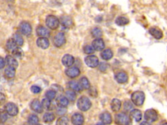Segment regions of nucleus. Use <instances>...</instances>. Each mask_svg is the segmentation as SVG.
<instances>
[{
	"mask_svg": "<svg viewBox=\"0 0 167 125\" xmlns=\"http://www.w3.org/2000/svg\"><path fill=\"white\" fill-rule=\"evenodd\" d=\"M99 69L101 72H105L108 67V65L105 62H101L98 65Z\"/></svg>",
	"mask_w": 167,
	"mask_h": 125,
	"instance_id": "79ce46f5",
	"label": "nucleus"
},
{
	"mask_svg": "<svg viewBox=\"0 0 167 125\" xmlns=\"http://www.w3.org/2000/svg\"><path fill=\"white\" fill-rule=\"evenodd\" d=\"M0 125H6V124H4L3 123H2V124H0Z\"/></svg>",
	"mask_w": 167,
	"mask_h": 125,
	"instance_id": "603ef678",
	"label": "nucleus"
},
{
	"mask_svg": "<svg viewBox=\"0 0 167 125\" xmlns=\"http://www.w3.org/2000/svg\"><path fill=\"white\" fill-rule=\"evenodd\" d=\"M91 34L93 37L97 38H100L102 36V32L101 28L98 27H95L91 29Z\"/></svg>",
	"mask_w": 167,
	"mask_h": 125,
	"instance_id": "7c9ffc66",
	"label": "nucleus"
},
{
	"mask_svg": "<svg viewBox=\"0 0 167 125\" xmlns=\"http://www.w3.org/2000/svg\"><path fill=\"white\" fill-rule=\"evenodd\" d=\"M19 29L20 32L26 36H29L32 32V28L31 24L26 21H23L20 23Z\"/></svg>",
	"mask_w": 167,
	"mask_h": 125,
	"instance_id": "39448f33",
	"label": "nucleus"
},
{
	"mask_svg": "<svg viewBox=\"0 0 167 125\" xmlns=\"http://www.w3.org/2000/svg\"><path fill=\"white\" fill-rule=\"evenodd\" d=\"M30 107L31 109L36 113H41L43 112V107L41 106V103L38 99H34L31 102Z\"/></svg>",
	"mask_w": 167,
	"mask_h": 125,
	"instance_id": "dca6fc26",
	"label": "nucleus"
},
{
	"mask_svg": "<svg viewBox=\"0 0 167 125\" xmlns=\"http://www.w3.org/2000/svg\"><path fill=\"white\" fill-rule=\"evenodd\" d=\"M31 91L34 94H39L41 92V88L37 85H33L31 88Z\"/></svg>",
	"mask_w": 167,
	"mask_h": 125,
	"instance_id": "c03bdc74",
	"label": "nucleus"
},
{
	"mask_svg": "<svg viewBox=\"0 0 167 125\" xmlns=\"http://www.w3.org/2000/svg\"><path fill=\"white\" fill-rule=\"evenodd\" d=\"M162 125H167V122H165V123H164V124H163Z\"/></svg>",
	"mask_w": 167,
	"mask_h": 125,
	"instance_id": "3c124183",
	"label": "nucleus"
},
{
	"mask_svg": "<svg viewBox=\"0 0 167 125\" xmlns=\"http://www.w3.org/2000/svg\"><path fill=\"white\" fill-rule=\"evenodd\" d=\"M41 106L46 109H49L51 106V100L48 98H44L41 102Z\"/></svg>",
	"mask_w": 167,
	"mask_h": 125,
	"instance_id": "58836bf2",
	"label": "nucleus"
},
{
	"mask_svg": "<svg viewBox=\"0 0 167 125\" xmlns=\"http://www.w3.org/2000/svg\"><path fill=\"white\" fill-rule=\"evenodd\" d=\"M37 45L41 49H47L50 46V42L49 39L46 37H39L36 41Z\"/></svg>",
	"mask_w": 167,
	"mask_h": 125,
	"instance_id": "4468645a",
	"label": "nucleus"
},
{
	"mask_svg": "<svg viewBox=\"0 0 167 125\" xmlns=\"http://www.w3.org/2000/svg\"><path fill=\"white\" fill-rule=\"evenodd\" d=\"M101 56L102 59H103L104 60L108 61V60L112 59V58L113 57V52H112V50H110L109 48L105 49L101 52Z\"/></svg>",
	"mask_w": 167,
	"mask_h": 125,
	"instance_id": "393cba45",
	"label": "nucleus"
},
{
	"mask_svg": "<svg viewBox=\"0 0 167 125\" xmlns=\"http://www.w3.org/2000/svg\"><path fill=\"white\" fill-rule=\"evenodd\" d=\"M46 25L50 29H56L60 26V20L55 16L49 15L46 18Z\"/></svg>",
	"mask_w": 167,
	"mask_h": 125,
	"instance_id": "7ed1b4c3",
	"label": "nucleus"
},
{
	"mask_svg": "<svg viewBox=\"0 0 167 125\" xmlns=\"http://www.w3.org/2000/svg\"><path fill=\"white\" fill-rule=\"evenodd\" d=\"M130 116L131 118L134 119L136 122L140 121L142 117V112L137 109H133L130 112Z\"/></svg>",
	"mask_w": 167,
	"mask_h": 125,
	"instance_id": "4be33fe9",
	"label": "nucleus"
},
{
	"mask_svg": "<svg viewBox=\"0 0 167 125\" xmlns=\"http://www.w3.org/2000/svg\"><path fill=\"white\" fill-rule=\"evenodd\" d=\"M144 119L149 122H153L157 120L158 114L154 109H149L144 113Z\"/></svg>",
	"mask_w": 167,
	"mask_h": 125,
	"instance_id": "0eeeda50",
	"label": "nucleus"
},
{
	"mask_svg": "<svg viewBox=\"0 0 167 125\" xmlns=\"http://www.w3.org/2000/svg\"><path fill=\"white\" fill-rule=\"evenodd\" d=\"M36 125H42V124H36Z\"/></svg>",
	"mask_w": 167,
	"mask_h": 125,
	"instance_id": "864d4df0",
	"label": "nucleus"
},
{
	"mask_svg": "<svg viewBox=\"0 0 167 125\" xmlns=\"http://www.w3.org/2000/svg\"><path fill=\"white\" fill-rule=\"evenodd\" d=\"M5 63L11 67H13L14 68H17L18 66V63L17 60L13 56H7L5 58Z\"/></svg>",
	"mask_w": 167,
	"mask_h": 125,
	"instance_id": "6ab92c4d",
	"label": "nucleus"
},
{
	"mask_svg": "<svg viewBox=\"0 0 167 125\" xmlns=\"http://www.w3.org/2000/svg\"><path fill=\"white\" fill-rule=\"evenodd\" d=\"M16 48H17V44H16L15 41H14V39L12 38H9V40L7 41L6 43V48L7 49V50L9 51H11L13 52Z\"/></svg>",
	"mask_w": 167,
	"mask_h": 125,
	"instance_id": "c85d7f7f",
	"label": "nucleus"
},
{
	"mask_svg": "<svg viewBox=\"0 0 167 125\" xmlns=\"http://www.w3.org/2000/svg\"><path fill=\"white\" fill-rule=\"evenodd\" d=\"M131 100L133 104L135 106H141L145 100L144 93L140 91L134 92L131 95Z\"/></svg>",
	"mask_w": 167,
	"mask_h": 125,
	"instance_id": "f257e3e1",
	"label": "nucleus"
},
{
	"mask_svg": "<svg viewBox=\"0 0 167 125\" xmlns=\"http://www.w3.org/2000/svg\"><path fill=\"white\" fill-rule=\"evenodd\" d=\"M84 61L87 66H88L90 68H95L97 67L99 64V61L97 56H93V55H89L88 56H87Z\"/></svg>",
	"mask_w": 167,
	"mask_h": 125,
	"instance_id": "423d86ee",
	"label": "nucleus"
},
{
	"mask_svg": "<svg viewBox=\"0 0 167 125\" xmlns=\"http://www.w3.org/2000/svg\"><path fill=\"white\" fill-rule=\"evenodd\" d=\"M129 19L126 18L125 17H123V16H120L118 17L116 19V23L119 26H126L129 23Z\"/></svg>",
	"mask_w": 167,
	"mask_h": 125,
	"instance_id": "bb28decb",
	"label": "nucleus"
},
{
	"mask_svg": "<svg viewBox=\"0 0 167 125\" xmlns=\"http://www.w3.org/2000/svg\"><path fill=\"white\" fill-rule=\"evenodd\" d=\"M62 64L66 67H70L75 62V58L73 56L70 54H65L64 56L61 59Z\"/></svg>",
	"mask_w": 167,
	"mask_h": 125,
	"instance_id": "ddd939ff",
	"label": "nucleus"
},
{
	"mask_svg": "<svg viewBox=\"0 0 167 125\" xmlns=\"http://www.w3.org/2000/svg\"><path fill=\"white\" fill-rule=\"evenodd\" d=\"M65 42V36L63 33H58L54 38V44L57 48H60V47L64 45Z\"/></svg>",
	"mask_w": 167,
	"mask_h": 125,
	"instance_id": "1a4fd4ad",
	"label": "nucleus"
},
{
	"mask_svg": "<svg viewBox=\"0 0 167 125\" xmlns=\"http://www.w3.org/2000/svg\"><path fill=\"white\" fill-rule=\"evenodd\" d=\"M77 106L82 112H86L91 107L90 100L86 97H81L77 101Z\"/></svg>",
	"mask_w": 167,
	"mask_h": 125,
	"instance_id": "f03ea898",
	"label": "nucleus"
},
{
	"mask_svg": "<svg viewBox=\"0 0 167 125\" xmlns=\"http://www.w3.org/2000/svg\"><path fill=\"white\" fill-rule=\"evenodd\" d=\"M91 46H93V48H94L95 50L101 51L102 50H104L105 47V44L104 42V41H103L102 38H95L93 41Z\"/></svg>",
	"mask_w": 167,
	"mask_h": 125,
	"instance_id": "f8f14e48",
	"label": "nucleus"
},
{
	"mask_svg": "<svg viewBox=\"0 0 167 125\" xmlns=\"http://www.w3.org/2000/svg\"><path fill=\"white\" fill-rule=\"evenodd\" d=\"M55 119V115L52 113H46L43 115V121L45 122H51Z\"/></svg>",
	"mask_w": 167,
	"mask_h": 125,
	"instance_id": "473e14b6",
	"label": "nucleus"
},
{
	"mask_svg": "<svg viewBox=\"0 0 167 125\" xmlns=\"http://www.w3.org/2000/svg\"><path fill=\"white\" fill-rule=\"evenodd\" d=\"M79 83H80V84L81 85L82 89H90V88H91L90 83L88 79H87V78L86 77H82L80 80V82Z\"/></svg>",
	"mask_w": 167,
	"mask_h": 125,
	"instance_id": "c756f323",
	"label": "nucleus"
},
{
	"mask_svg": "<svg viewBox=\"0 0 167 125\" xmlns=\"http://www.w3.org/2000/svg\"><path fill=\"white\" fill-rule=\"evenodd\" d=\"M13 56L14 58H20L22 56V50L18 48V47H17V48H16L13 52Z\"/></svg>",
	"mask_w": 167,
	"mask_h": 125,
	"instance_id": "a19ab883",
	"label": "nucleus"
},
{
	"mask_svg": "<svg viewBox=\"0 0 167 125\" xmlns=\"http://www.w3.org/2000/svg\"><path fill=\"white\" fill-rule=\"evenodd\" d=\"M39 117L36 115H31L28 117V122L30 125H36L39 124Z\"/></svg>",
	"mask_w": 167,
	"mask_h": 125,
	"instance_id": "c9c22d12",
	"label": "nucleus"
},
{
	"mask_svg": "<svg viewBox=\"0 0 167 125\" xmlns=\"http://www.w3.org/2000/svg\"><path fill=\"white\" fill-rule=\"evenodd\" d=\"M65 96L69 101H75L76 98V95L75 91L73 90H68L65 92Z\"/></svg>",
	"mask_w": 167,
	"mask_h": 125,
	"instance_id": "72a5a7b5",
	"label": "nucleus"
},
{
	"mask_svg": "<svg viewBox=\"0 0 167 125\" xmlns=\"http://www.w3.org/2000/svg\"><path fill=\"white\" fill-rule=\"evenodd\" d=\"M56 103L60 108H65L69 104V100L66 97L61 95L57 98Z\"/></svg>",
	"mask_w": 167,
	"mask_h": 125,
	"instance_id": "b1692460",
	"label": "nucleus"
},
{
	"mask_svg": "<svg viewBox=\"0 0 167 125\" xmlns=\"http://www.w3.org/2000/svg\"><path fill=\"white\" fill-rule=\"evenodd\" d=\"M56 125H69V119L65 116H62L57 120Z\"/></svg>",
	"mask_w": 167,
	"mask_h": 125,
	"instance_id": "f704fd0d",
	"label": "nucleus"
},
{
	"mask_svg": "<svg viewBox=\"0 0 167 125\" xmlns=\"http://www.w3.org/2000/svg\"><path fill=\"white\" fill-rule=\"evenodd\" d=\"M6 100V97L5 96L4 94L2 92H0V105L3 104Z\"/></svg>",
	"mask_w": 167,
	"mask_h": 125,
	"instance_id": "a18cd8bd",
	"label": "nucleus"
},
{
	"mask_svg": "<svg viewBox=\"0 0 167 125\" xmlns=\"http://www.w3.org/2000/svg\"><path fill=\"white\" fill-rule=\"evenodd\" d=\"M96 20H97V22H99L102 21V17H97L96 18Z\"/></svg>",
	"mask_w": 167,
	"mask_h": 125,
	"instance_id": "09e8293b",
	"label": "nucleus"
},
{
	"mask_svg": "<svg viewBox=\"0 0 167 125\" xmlns=\"http://www.w3.org/2000/svg\"><path fill=\"white\" fill-rule=\"evenodd\" d=\"M96 125H107V124H104V123H102V122H99V123H97Z\"/></svg>",
	"mask_w": 167,
	"mask_h": 125,
	"instance_id": "8fccbe9b",
	"label": "nucleus"
},
{
	"mask_svg": "<svg viewBox=\"0 0 167 125\" xmlns=\"http://www.w3.org/2000/svg\"><path fill=\"white\" fill-rule=\"evenodd\" d=\"M100 119L102 123H104L105 124H110L112 122V116H111L110 113L107 112H103L101 114Z\"/></svg>",
	"mask_w": 167,
	"mask_h": 125,
	"instance_id": "aec40b11",
	"label": "nucleus"
},
{
	"mask_svg": "<svg viewBox=\"0 0 167 125\" xmlns=\"http://www.w3.org/2000/svg\"><path fill=\"white\" fill-rule=\"evenodd\" d=\"M149 33L156 39H161L163 37V33L162 31L159 29L156 28H150L149 29Z\"/></svg>",
	"mask_w": 167,
	"mask_h": 125,
	"instance_id": "412c9836",
	"label": "nucleus"
},
{
	"mask_svg": "<svg viewBox=\"0 0 167 125\" xmlns=\"http://www.w3.org/2000/svg\"><path fill=\"white\" fill-rule=\"evenodd\" d=\"M124 109L126 111H131L133 109V104L129 101H126L124 103Z\"/></svg>",
	"mask_w": 167,
	"mask_h": 125,
	"instance_id": "37998d69",
	"label": "nucleus"
},
{
	"mask_svg": "<svg viewBox=\"0 0 167 125\" xmlns=\"http://www.w3.org/2000/svg\"><path fill=\"white\" fill-rule=\"evenodd\" d=\"M59 20L60 23H61V26L65 28H70L73 24L72 18L67 15L61 16Z\"/></svg>",
	"mask_w": 167,
	"mask_h": 125,
	"instance_id": "9d476101",
	"label": "nucleus"
},
{
	"mask_svg": "<svg viewBox=\"0 0 167 125\" xmlns=\"http://www.w3.org/2000/svg\"><path fill=\"white\" fill-rule=\"evenodd\" d=\"M5 65V59L3 58L0 57V69H2L3 68H4Z\"/></svg>",
	"mask_w": 167,
	"mask_h": 125,
	"instance_id": "49530a36",
	"label": "nucleus"
},
{
	"mask_svg": "<svg viewBox=\"0 0 167 125\" xmlns=\"http://www.w3.org/2000/svg\"><path fill=\"white\" fill-rule=\"evenodd\" d=\"M36 33L39 37H49L50 36V31L47 28L43 26H39L36 29Z\"/></svg>",
	"mask_w": 167,
	"mask_h": 125,
	"instance_id": "a211bd4d",
	"label": "nucleus"
},
{
	"mask_svg": "<svg viewBox=\"0 0 167 125\" xmlns=\"http://www.w3.org/2000/svg\"><path fill=\"white\" fill-rule=\"evenodd\" d=\"M115 122L117 125H129L131 123V119L127 114L120 113L116 115Z\"/></svg>",
	"mask_w": 167,
	"mask_h": 125,
	"instance_id": "20e7f679",
	"label": "nucleus"
},
{
	"mask_svg": "<svg viewBox=\"0 0 167 125\" xmlns=\"http://www.w3.org/2000/svg\"><path fill=\"white\" fill-rule=\"evenodd\" d=\"M81 74V70L78 67H70L65 70V74L70 78H75L78 77Z\"/></svg>",
	"mask_w": 167,
	"mask_h": 125,
	"instance_id": "9b49d317",
	"label": "nucleus"
},
{
	"mask_svg": "<svg viewBox=\"0 0 167 125\" xmlns=\"http://www.w3.org/2000/svg\"><path fill=\"white\" fill-rule=\"evenodd\" d=\"M5 111L8 115L14 117L18 113V108L14 103L8 102L5 106Z\"/></svg>",
	"mask_w": 167,
	"mask_h": 125,
	"instance_id": "6e6552de",
	"label": "nucleus"
},
{
	"mask_svg": "<svg viewBox=\"0 0 167 125\" xmlns=\"http://www.w3.org/2000/svg\"><path fill=\"white\" fill-rule=\"evenodd\" d=\"M115 80L119 83H125L128 81V75L125 72H119L115 75Z\"/></svg>",
	"mask_w": 167,
	"mask_h": 125,
	"instance_id": "f3484780",
	"label": "nucleus"
},
{
	"mask_svg": "<svg viewBox=\"0 0 167 125\" xmlns=\"http://www.w3.org/2000/svg\"><path fill=\"white\" fill-rule=\"evenodd\" d=\"M84 52L86 54H88V55H91L92 53H94V52L95 51L94 50V48H93V46L91 45H86L84 47Z\"/></svg>",
	"mask_w": 167,
	"mask_h": 125,
	"instance_id": "ea45409f",
	"label": "nucleus"
},
{
	"mask_svg": "<svg viewBox=\"0 0 167 125\" xmlns=\"http://www.w3.org/2000/svg\"><path fill=\"white\" fill-rule=\"evenodd\" d=\"M13 38L14 39V41H15L16 44H17V46H21L23 45V39L22 37L20 34H18V33L14 34Z\"/></svg>",
	"mask_w": 167,
	"mask_h": 125,
	"instance_id": "2f4dec72",
	"label": "nucleus"
},
{
	"mask_svg": "<svg viewBox=\"0 0 167 125\" xmlns=\"http://www.w3.org/2000/svg\"><path fill=\"white\" fill-rule=\"evenodd\" d=\"M45 96H46V98L49 99L50 100H52L54 99L55 96H56V91L54 89L49 90L48 91H46V92L45 94Z\"/></svg>",
	"mask_w": 167,
	"mask_h": 125,
	"instance_id": "4c0bfd02",
	"label": "nucleus"
},
{
	"mask_svg": "<svg viewBox=\"0 0 167 125\" xmlns=\"http://www.w3.org/2000/svg\"><path fill=\"white\" fill-rule=\"evenodd\" d=\"M121 107H122V102L120 100L117 98H114L112 100V102H111V108H112L113 112H118L121 109Z\"/></svg>",
	"mask_w": 167,
	"mask_h": 125,
	"instance_id": "a878e982",
	"label": "nucleus"
},
{
	"mask_svg": "<svg viewBox=\"0 0 167 125\" xmlns=\"http://www.w3.org/2000/svg\"><path fill=\"white\" fill-rule=\"evenodd\" d=\"M69 88L75 92H81L82 91V88L80 83L76 81H70L68 83Z\"/></svg>",
	"mask_w": 167,
	"mask_h": 125,
	"instance_id": "5701e85b",
	"label": "nucleus"
},
{
	"mask_svg": "<svg viewBox=\"0 0 167 125\" xmlns=\"http://www.w3.org/2000/svg\"><path fill=\"white\" fill-rule=\"evenodd\" d=\"M140 125H151V124L148 121H144V122H141V124Z\"/></svg>",
	"mask_w": 167,
	"mask_h": 125,
	"instance_id": "de8ad7c7",
	"label": "nucleus"
},
{
	"mask_svg": "<svg viewBox=\"0 0 167 125\" xmlns=\"http://www.w3.org/2000/svg\"><path fill=\"white\" fill-rule=\"evenodd\" d=\"M16 73V68L11 67H8L5 70V76L6 78L11 79L14 77Z\"/></svg>",
	"mask_w": 167,
	"mask_h": 125,
	"instance_id": "cd10ccee",
	"label": "nucleus"
},
{
	"mask_svg": "<svg viewBox=\"0 0 167 125\" xmlns=\"http://www.w3.org/2000/svg\"><path fill=\"white\" fill-rule=\"evenodd\" d=\"M8 114L3 109H0V124L4 123L8 119Z\"/></svg>",
	"mask_w": 167,
	"mask_h": 125,
	"instance_id": "e433bc0d",
	"label": "nucleus"
},
{
	"mask_svg": "<svg viewBox=\"0 0 167 125\" xmlns=\"http://www.w3.org/2000/svg\"><path fill=\"white\" fill-rule=\"evenodd\" d=\"M71 122L74 125H83L84 118L82 114L79 113H74L71 117Z\"/></svg>",
	"mask_w": 167,
	"mask_h": 125,
	"instance_id": "2eb2a0df",
	"label": "nucleus"
}]
</instances>
